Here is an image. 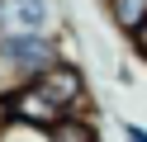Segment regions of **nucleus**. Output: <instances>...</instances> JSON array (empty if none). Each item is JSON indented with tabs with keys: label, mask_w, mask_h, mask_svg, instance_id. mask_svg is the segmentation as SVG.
Here are the masks:
<instances>
[{
	"label": "nucleus",
	"mask_w": 147,
	"mask_h": 142,
	"mask_svg": "<svg viewBox=\"0 0 147 142\" xmlns=\"http://www.w3.org/2000/svg\"><path fill=\"white\" fill-rule=\"evenodd\" d=\"M86 104H90V81H86V71H81L76 62H57V66H48L43 76L24 81L10 100L0 104V114H5V123H24V128L52 133L57 123L81 118Z\"/></svg>",
	"instance_id": "obj_1"
},
{
	"label": "nucleus",
	"mask_w": 147,
	"mask_h": 142,
	"mask_svg": "<svg viewBox=\"0 0 147 142\" xmlns=\"http://www.w3.org/2000/svg\"><path fill=\"white\" fill-rule=\"evenodd\" d=\"M105 5H109V19H114L128 38L147 24V0H105Z\"/></svg>",
	"instance_id": "obj_2"
},
{
	"label": "nucleus",
	"mask_w": 147,
	"mask_h": 142,
	"mask_svg": "<svg viewBox=\"0 0 147 142\" xmlns=\"http://www.w3.org/2000/svg\"><path fill=\"white\" fill-rule=\"evenodd\" d=\"M52 142H100V128H95V118H67V123H57V128L48 133Z\"/></svg>",
	"instance_id": "obj_3"
},
{
	"label": "nucleus",
	"mask_w": 147,
	"mask_h": 142,
	"mask_svg": "<svg viewBox=\"0 0 147 142\" xmlns=\"http://www.w3.org/2000/svg\"><path fill=\"white\" fill-rule=\"evenodd\" d=\"M0 142H52L43 128H24V123H5L0 128Z\"/></svg>",
	"instance_id": "obj_4"
},
{
	"label": "nucleus",
	"mask_w": 147,
	"mask_h": 142,
	"mask_svg": "<svg viewBox=\"0 0 147 142\" xmlns=\"http://www.w3.org/2000/svg\"><path fill=\"white\" fill-rule=\"evenodd\" d=\"M128 43H133V52H138V57H142V62H147V24H142V28H138V33H133V38H128Z\"/></svg>",
	"instance_id": "obj_5"
},
{
	"label": "nucleus",
	"mask_w": 147,
	"mask_h": 142,
	"mask_svg": "<svg viewBox=\"0 0 147 142\" xmlns=\"http://www.w3.org/2000/svg\"><path fill=\"white\" fill-rule=\"evenodd\" d=\"M123 142H147V128H138V123L123 118Z\"/></svg>",
	"instance_id": "obj_6"
}]
</instances>
